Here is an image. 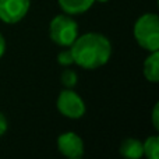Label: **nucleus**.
Listing matches in <instances>:
<instances>
[{
    "mask_svg": "<svg viewBox=\"0 0 159 159\" xmlns=\"http://www.w3.org/2000/svg\"><path fill=\"white\" fill-rule=\"evenodd\" d=\"M60 8L64 14L69 16H80L92 7L95 0H57Z\"/></svg>",
    "mask_w": 159,
    "mask_h": 159,
    "instance_id": "obj_7",
    "label": "nucleus"
},
{
    "mask_svg": "<svg viewBox=\"0 0 159 159\" xmlns=\"http://www.w3.org/2000/svg\"><path fill=\"white\" fill-rule=\"evenodd\" d=\"M133 35L137 43L148 52L159 50V18L155 13H145L135 21Z\"/></svg>",
    "mask_w": 159,
    "mask_h": 159,
    "instance_id": "obj_2",
    "label": "nucleus"
},
{
    "mask_svg": "<svg viewBox=\"0 0 159 159\" xmlns=\"http://www.w3.org/2000/svg\"><path fill=\"white\" fill-rule=\"evenodd\" d=\"M56 106H57V110L64 117L81 119L85 115L84 99L77 92H74L71 88L63 89L59 93L57 101H56Z\"/></svg>",
    "mask_w": 159,
    "mask_h": 159,
    "instance_id": "obj_4",
    "label": "nucleus"
},
{
    "mask_svg": "<svg viewBox=\"0 0 159 159\" xmlns=\"http://www.w3.org/2000/svg\"><path fill=\"white\" fill-rule=\"evenodd\" d=\"M31 0H0V20L6 24H17L28 14Z\"/></svg>",
    "mask_w": 159,
    "mask_h": 159,
    "instance_id": "obj_5",
    "label": "nucleus"
},
{
    "mask_svg": "<svg viewBox=\"0 0 159 159\" xmlns=\"http://www.w3.org/2000/svg\"><path fill=\"white\" fill-rule=\"evenodd\" d=\"M57 63L61 64L64 67H69L71 64H74V59H73V55H71V50L66 49V50H61L60 53L57 55Z\"/></svg>",
    "mask_w": 159,
    "mask_h": 159,
    "instance_id": "obj_12",
    "label": "nucleus"
},
{
    "mask_svg": "<svg viewBox=\"0 0 159 159\" xmlns=\"http://www.w3.org/2000/svg\"><path fill=\"white\" fill-rule=\"evenodd\" d=\"M49 35L57 46L70 48L78 36V25L71 16L59 14L50 21Z\"/></svg>",
    "mask_w": 159,
    "mask_h": 159,
    "instance_id": "obj_3",
    "label": "nucleus"
},
{
    "mask_svg": "<svg viewBox=\"0 0 159 159\" xmlns=\"http://www.w3.org/2000/svg\"><path fill=\"white\" fill-rule=\"evenodd\" d=\"M152 124L155 130H159V103H155L152 110Z\"/></svg>",
    "mask_w": 159,
    "mask_h": 159,
    "instance_id": "obj_13",
    "label": "nucleus"
},
{
    "mask_svg": "<svg viewBox=\"0 0 159 159\" xmlns=\"http://www.w3.org/2000/svg\"><path fill=\"white\" fill-rule=\"evenodd\" d=\"M61 84L64 85L66 88H73L77 85V81H78V75L74 70L71 69H66L63 73H61Z\"/></svg>",
    "mask_w": 159,
    "mask_h": 159,
    "instance_id": "obj_11",
    "label": "nucleus"
},
{
    "mask_svg": "<svg viewBox=\"0 0 159 159\" xmlns=\"http://www.w3.org/2000/svg\"><path fill=\"white\" fill-rule=\"evenodd\" d=\"M143 73L147 81L152 84H157L159 81V50L151 52V55L145 59Z\"/></svg>",
    "mask_w": 159,
    "mask_h": 159,
    "instance_id": "obj_8",
    "label": "nucleus"
},
{
    "mask_svg": "<svg viewBox=\"0 0 159 159\" xmlns=\"http://www.w3.org/2000/svg\"><path fill=\"white\" fill-rule=\"evenodd\" d=\"M4 52H6V39H4V36L0 34V59L3 57Z\"/></svg>",
    "mask_w": 159,
    "mask_h": 159,
    "instance_id": "obj_15",
    "label": "nucleus"
},
{
    "mask_svg": "<svg viewBox=\"0 0 159 159\" xmlns=\"http://www.w3.org/2000/svg\"><path fill=\"white\" fill-rule=\"evenodd\" d=\"M95 2H99V3H106V2H109V0H95Z\"/></svg>",
    "mask_w": 159,
    "mask_h": 159,
    "instance_id": "obj_16",
    "label": "nucleus"
},
{
    "mask_svg": "<svg viewBox=\"0 0 159 159\" xmlns=\"http://www.w3.org/2000/svg\"><path fill=\"white\" fill-rule=\"evenodd\" d=\"M120 155L127 159H140L144 157L143 143L137 138H127L120 145Z\"/></svg>",
    "mask_w": 159,
    "mask_h": 159,
    "instance_id": "obj_9",
    "label": "nucleus"
},
{
    "mask_svg": "<svg viewBox=\"0 0 159 159\" xmlns=\"http://www.w3.org/2000/svg\"><path fill=\"white\" fill-rule=\"evenodd\" d=\"M144 155L148 159H159V137L151 135L143 143Z\"/></svg>",
    "mask_w": 159,
    "mask_h": 159,
    "instance_id": "obj_10",
    "label": "nucleus"
},
{
    "mask_svg": "<svg viewBox=\"0 0 159 159\" xmlns=\"http://www.w3.org/2000/svg\"><path fill=\"white\" fill-rule=\"evenodd\" d=\"M7 129H8L7 119H6V116L3 115V113H0V137H2V135L7 131Z\"/></svg>",
    "mask_w": 159,
    "mask_h": 159,
    "instance_id": "obj_14",
    "label": "nucleus"
},
{
    "mask_svg": "<svg viewBox=\"0 0 159 159\" xmlns=\"http://www.w3.org/2000/svg\"><path fill=\"white\" fill-rule=\"evenodd\" d=\"M57 149L69 159H80L84 155V143L78 134L67 131L57 137Z\"/></svg>",
    "mask_w": 159,
    "mask_h": 159,
    "instance_id": "obj_6",
    "label": "nucleus"
},
{
    "mask_svg": "<svg viewBox=\"0 0 159 159\" xmlns=\"http://www.w3.org/2000/svg\"><path fill=\"white\" fill-rule=\"evenodd\" d=\"M74 64L85 70H96L105 66L112 56V43L98 32H87L77 36L70 46Z\"/></svg>",
    "mask_w": 159,
    "mask_h": 159,
    "instance_id": "obj_1",
    "label": "nucleus"
}]
</instances>
